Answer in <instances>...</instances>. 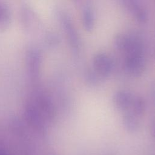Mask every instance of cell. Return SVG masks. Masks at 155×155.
I'll return each instance as SVG.
<instances>
[{"label": "cell", "mask_w": 155, "mask_h": 155, "mask_svg": "<svg viewBox=\"0 0 155 155\" xmlns=\"http://www.w3.org/2000/svg\"><path fill=\"white\" fill-rule=\"evenodd\" d=\"M56 15L67 36L69 43L72 48L74 51H78L80 45L79 39L70 16L66 12L62 9H57Z\"/></svg>", "instance_id": "3"}, {"label": "cell", "mask_w": 155, "mask_h": 155, "mask_svg": "<svg viewBox=\"0 0 155 155\" xmlns=\"http://www.w3.org/2000/svg\"><path fill=\"white\" fill-rule=\"evenodd\" d=\"M24 116L26 123L35 130L44 132L46 130L47 122L30 100L25 104Z\"/></svg>", "instance_id": "4"}, {"label": "cell", "mask_w": 155, "mask_h": 155, "mask_svg": "<svg viewBox=\"0 0 155 155\" xmlns=\"http://www.w3.org/2000/svg\"><path fill=\"white\" fill-rule=\"evenodd\" d=\"M12 12L5 3L0 1V30L7 29L11 23Z\"/></svg>", "instance_id": "11"}, {"label": "cell", "mask_w": 155, "mask_h": 155, "mask_svg": "<svg viewBox=\"0 0 155 155\" xmlns=\"http://www.w3.org/2000/svg\"><path fill=\"white\" fill-rule=\"evenodd\" d=\"M128 38V34L125 33H119L115 36L114 39V43L116 47L119 50L124 52L127 47Z\"/></svg>", "instance_id": "14"}, {"label": "cell", "mask_w": 155, "mask_h": 155, "mask_svg": "<svg viewBox=\"0 0 155 155\" xmlns=\"http://www.w3.org/2000/svg\"><path fill=\"white\" fill-rule=\"evenodd\" d=\"M145 68L144 54H127L124 61V68L127 73L133 76H140Z\"/></svg>", "instance_id": "6"}, {"label": "cell", "mask_w": 155, "mask_h": 155, "mask_svg": "<svg viewBox=\"0 0 155 155\" xmlns=\"http://www.w3.org/2000/svg\"><path fill=\"white\" fill-rule=\"evenodd\" d=\"M146 104L143 98L139 96H134L130 108L131 111L137 117L142 115L145 111Z\"/></svg>", "instance_id": "13"}, {"label": "cell", "mask_w": 155, "mask_h": 155, "mask_svg": "<svg viewBox=\"0 0 155 155\" xmlns=\"http://www.w3.org/2000/svg\"><path fill=\"white\" fill-rule=\"evenodd\" d=\"M99 76L100 75L94 70H89L86 72L85 78L88 82L94 84L99 81Z\"/></svg>", "instance_id": "15"}, {"label": "cell", "mask_w": 155, "mask_h": 155, "mask_svg": "<svg viewBox=\"0 0 155 155\" xmlns=\"http://www.w3.org/2000/svg\"><path fill=\"white\" fill-rule=\"evenodd\" d=\"M20 19L24 28L27 32H36L41 26V22L38 15L28 4H24L21 7Z\"/></svg>", "instance_id": "5"}, {"label": "cell", "mask_w": 155, "mask_h": 155, "mask_svg": "<svg viewBox=\"0 0 155 155\" xmlns=\"http://www.w3.org/2000/svg\"><path fill=\"white\" fill-rule=\"evenodd\" d=\"M134 95L126 90H119L113 96V101L116 107L122 111L130 110Z\"/></svg>", "instance_id": "8"}, {"label": "cell", "mask_w": 155, "mask_h": 155, "mask_svg": "<svg viewBox=\"0 0 155 155\" xmlns=\"http://www.w3.org/2000/svg\"><path fill=\"white\" fill-rule=\"evenodd\" d=\"M122 122L125 129L131 133L137 131L140 126L138 117L131 111H127L124 114Z\"/></svg>", "instance_id": "10"}, {"label": "cell", "mask_w": 155, "mask_h": 155, "mask_svg": "<svg viewBox=\"0 0 155 155\" xmlns=\"http://www.w3.org/2000/svg\"><path fill=\"white\" fill-rule=\"evenodd\" d=\"M0 155H8L7 153H5L3 150L0 149Z\"/></svg>", "instance_id": "16"}, {"label": "cell", "mask_w": 155, "mask_h": 155, "mask_svg": "<svg viewBox=\"0 0 155 155\" xmlns=\"http://www.w3.org/2000/svg\"><path fill=\"white\" fill-rule=\"evenodd\" d=\"M42 54L36 47H30L26 53L25 65L28 77L31 82H36L41 73Z\"/></svg>", "instance_id": "2"}, {"label": "cell", "mask_w": 155, "mask_h": 155, "mask_svg": "<svg viewBox=\"0 0 155 155\" xmlns=\"http://www.w3.org/2000/svg\"><path fill=\"white\" fill-rule=\"evenodd\" d=\"M126 7L134 15L136 19L141 23L145 22L148 19V13L146 9L135 1H124Z\"/></svg>", "instance_id": "9"}, {"label": "cell", "mask_w": 155, "mask_h": 155, "mask_svg": "<svg viewBox=\"0 0 155 155\" xmlns=\"http://www.w3.org/2000/svg\"><path fill=\"white\" fill-rule=\"evenodd\" d=\"M94 70L101 76H107L111 72L113 64L110 57L104 53L96 54L93 58Z\"/></svg>", "instance_id": "7"}, {"label": "cell", "mask_w": 155, "mask_h": 155, "mask_svg": "<svg viewBox=\"0 0 155 155\" xmlns=\"http://www.w3.org/2000/svg\"><path fill=\"white\" fill-rule=\"evenodd\" d=\"M30 100L47 122L54 119L56 116V108L52 99L47 93L39 91L36 92Z\"/></svg>", "instance_id": "1"}, {"label": "cell", "mask_w": 155, "mask_h": 155, "mask_svg": "<svg viewBox=\"0 0 155 155\" xmlns=\"http://www.w3.org/2000/svg\"><path fill=\"white\" fill-rule=\"evenodd\" d=\"M82 24L87 31H91L94 27V13L91 6L86 5L84 7L82 12Z\"/></svg>", "instance_id": "12"}]
</instances>
